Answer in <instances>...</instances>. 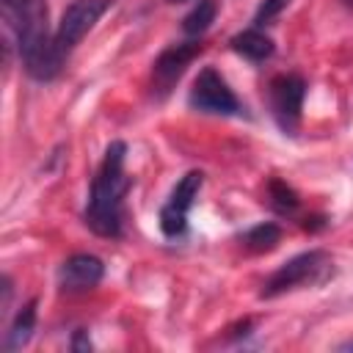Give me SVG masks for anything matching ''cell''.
I'll return each mask as SVG.
<instances>
[{"label": "cell", "instance_id": "ac0fdd59", "mask_svg": "<svg viewBox=\"0 0 353 353\" xmlns=\"http://www.w3.org/2000/svg\"><path fill=\"white\" fill-rule=\"evenodd\" d=\"M72 347H74V350H88V347H91V342L85 339V334H83V331H77V334H74Z\"/></svg>", "mask_w": 353, "mask_h": 353}, {"label": "cell", "instance_id": "8992f818", "mask_svg": "<svg viewBox=\"0 0 353 353\" xmlns=\"http://www.w3.org/2000/svg\"><path fill=\"white\" fill-rule=\"evenodd\" d=\"M113 6V0H74L72 6H66V11L61 14L55 39L58 44L69 52L74 44L83 41V36L99 22V17Z\"/></svg>", "mask_w": 353, "mask_h": 353}, {"label": "cell", "instance_id": "e0dca14e", "mask_svg": "<svg viewBox=\"0 0 353 353\" xmlns=\"http://www.w3.org/2000/svg\"><path fill=\"white\" fill-rule=\"evenodd\" d=\"M3 301H0V312H6L8 309V303H11V279L8 276H3Z\"/></svg>", "mask_w": 353, "mask_h": 353}, {"label": "cell", "instance_id": "7c38bea8", "mask_svg": "<svg viewBox=\"0 0 353 353\" xmlns=\"http://www.w3.org/2000/svg\"><path fill=\"white\" fill-rule=\"evenodd\" d=\"M33 328H36V301H28V303L14 314V320H11L8 331H6L3 347H6L8 353L25 347V345L30 342V336H33Z\"/></svg>", "mask_w": 353, "mask_h": 353}, {"label": "cell", "instance_id": "d6986e66", "mask_svg": "<svg viewBox=\"0 0 353 353\" xmlns=\"http://www.w3.org/2000/svg\"><path fill=\"white\" fill-rule=\"evenodd\" d=\"M342 350H353V339H350V342H345V345H342Z\"/></svg>", "mask_w": 353, "mask_h": 353}, {"label": "cell", "instance_id": "9c48e42d", "mask_svg": "<svg viewBox=\"0 0 353 353\" xmlns=\"http://www.w3.org/2000/svg\"><path fill=\"white\" fill-rule=\"evenodd\" d=\"M105 276V265L94 254H72L58 268V287L63 292H85L94 290Z\"/></svg>", "mask_w": 353, "mask_h": 353}, {"label": "cell", "instance_id": "7a4b0ae2", "mask_svg": "<svg viewBox=\"0 0 353 353\" xmlns=\"http://www.w3.org/2000/svg\"><path fill=\"white\" fill-rule=\"evenodd\" d=\"M328 276H331V256L320 248H312V251H303V254L287 259L279 270H273L268 276V281L262 284L259 298H276V295L298 290V287L320 284Z\"/></svg>", "mask_w": 353, "mask_h": 353}, {"label": "cell", "instance_id": "4fadbf2b", "mask_svg": "<svg viewBox=\"0 0 353 353\" xmlns=\"http://www.w3.org/2000/svg\"><path fill=\"white\" fill-rule=\"evenodd\" d=\"M215 14H218V3L215 0H199L182 19V30L188 36H199L204 33L212 22H215Z\"/></svg>", "mask_w": 353, "mask_h": 353}, {"label": "cell", "instance_id": "30bf717a", "mask_svg": "<svg viewBox=\"0 0 353 353\" xmlns=\"http://www.w3.org/2000/svg\"><path fill=\"white\" fill-rule=\"evenodd\" d=\"M201 52V41H182V44H171L168 50H163L154 61V69H152V77H154V85L165 94L185 72V66Z\"/></svg>", "mask_w": 353, "mask_h": 353}, {"label": "cell", "instance_id": "3957f363", "mask_svg": "<svg viewBox=\"0 0 353 353\" xmlns=\"http://www.w3.org/2000/svg\"><path fill=\"white\" fill-rule=\"evenodd\" d=\"M188 102H190V108H196L201 113H215V116H237L243 110L240 99L229 88V83L212 66H204L196 74Z\"/></svg>", "mask_w": 353, "mask_h": 353}, {"label": "cell", "instance_id": "ba28073f", "mask_svg": "<svg viewBox=\"0 0 353 353\" xmlns=\"http://www.w3.org/2000/svg\"><path fill=\"white\" fill-rule=\"evenodd\" d=\"M19 55H22L25 72L30 77H36V80H52L61 72V66H63L66 50L58 44V39L52 33H47L41 39H33V41L19 44Z\"/></svg>", "mask_w": 353, "mask_h": 353}, {"label": "cell", "instance_id": "ffe728a7", "mask_svg": "<svg viewBox=\"0 0 353 353\" xmlns=\"http://www.w3.org/2000/svg\"><path fill=\"white\" fill-rule=\"evenodd\" d=\"M168 3H182V0H168Z\"/></svg>", "mask_w": 353, "mask_h": 353}, {"label": "cell", "instance_id": "5bb4252c", "mask_svg": "<svg viewBox=\"0 0 353 353\" xmlns=\"http://www.w3.org/2000/svg\"><path fill=\"white\" fill-rule=\"evenodd\" d=\"M279 240H281V229L276 223H256L243 237L248 251H270V248H276Z\"/></svg>", "mask_w": 353, "mask_h": 353}, {"label": "cell", "instance_id": "5b68a950", "mask_svg": "<svg viewBox=\"0 0 353 353\" xmlns=\"http://www.w3.org/2000/svg\"><path fill=\"white\" fill-rule=\"evenodd\" d=\"M201 182H204V174L201 171H188L176 182V188L171 190L168 201L160 210V229H163L165 237H179L185 232V226H188V210L193 207V199L199 196Z\"/></svg>", "mask_w": 353, "mask_h": 353}, {"label": "cell", "instance_id": "6da1fadb", "mask_svg": "<svg viewBox=\"0 0 353 353\" xmlns=\"http://www.w3.org/2000/svg\"><path fill=\"white\" fill-rule=\"evenodd\" d=\"M124 154H127V143L113 141L105 149V157H102L97 176L91 182L85 223L99 237H119L121 234V201H124V193L130 188V179L124 174Z\"/></svg>", "mask_w": 353, "mask_h": 353}, {"label": "cell", "instance_id": "9a60e30c", "mask_svg": "<svg viewBox=\"0 0 353 353\" xmlns=\"http://www.w3.org/2000/svg\"><path fill=\"white\" fill-rule=\"evenodd\" d=\"M268 196H270V207L276 212H281V215H287V212H292L298 207V193L287 182H281V179H270Z\"/></svg>", "mask_w": 353, "mask_h": 353}, {"label": "cell", "instance_id": "277c9868", "mask_svg": "<svg viewBox=\"0 0 353 353\" xmlns=\"http://www.w3.org/2000/svg\"><path fill=\"white\" fill-rule=\"evenodd\" d=\"M270 110L276 124L287 132L295 135L301 124V110H303V97H306V83L301 74H279L270 80Z\"/></svg>", "mask_w": 353, "mask_h": 353}, {"label": "cell", "instance_id": "44dd1931", "mask_svg": "<svg viewBox=\"0 0 353 353\" xmlns=\"http://www.w3.org/2000/svg\"><path fill=\"white\" fill-rule=\"evenodd\" d=\"M345 3H353V0H345Z\"/></svg>", "mask_w": 353, "mask_h": 353}, {"label": "cell", "instance_id": "52a82bcc", "mask_svg": "<svg viewBox=\"0 0 353 353\" xmlns=\"http://www.w3.org/2000/svg\"><path fill=\"white\" fill-rule=\"evenodd\" d=\"M3 19L14 30L17 44L33 41L39 36H47V3L44 0H0Z\"/></svg>", "mask_w": 353, "mask_h": 353}, {"label": "cell", "instance_id": "2e32d148", "mask_svg": "<svg viewBox=\"0 0 353 353\" xmlns=\"http://www.w3.org/2000/svg\"><path fill=\"white\" fill-rule=\"evenodd\" d=\"M287 6H290V0H262L259 8H256V14H254V28H262V25L273 22Z\"/></svg>", "mask_w": 353, "mask_h": 353}, {"label": "cell", "instance_id": "8fae6325", "mask_svg": "<svg viewBox=\"0 0 353 353\" xmlns=\"http://www.w3.org/2000/svg\"><path fill=\"white\" fill-rule=\"evenodd\" d=\"M232 50L237 55L259 63V61H265V58L273 55V39L268 33H262L259 28H248V30L232 36Z\"/></svg>", "mask_w": 353, "mask_h": 353}]
</instances>
